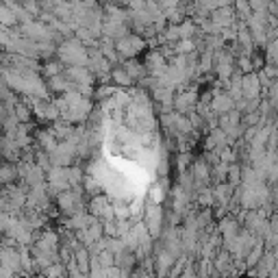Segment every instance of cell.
Listing matches in <instances>:
<instances>
[{"instance_id":"277c9868","label":"cell","mask_w":278,"mask_h":278,"mask_svg":"<svg viewBox=\"0 0 278 278\" xmlns=\"http://www.w3.org/2000/svg\"><path fill=\"white\" fill-rule=\"evenodd\" d=\"M115 48L122 55V59H133L141 48H144V39H141L139 35H126V37L115 41Z\"/></svg>"},{"instance_id":"8fae6325","label":"cell","mask_w":278,"mask_h":278,"mask_svg":"<svg viewBox=\"0 0 278 278\" xmlns=\"http://www.w3.org/2000/svg\"><path fill=\"white\" fill-rule=\"evenodd\" d=\"M74 261L79 263L81 272L90 270V254H87V248H76L74 250Z\"/></svg>"},{"instance_id":"ffe728a7","label":"cell","mask_w":278,"mask_h":278,"mask_svg":"<svg viewBox=\"0 0 278 278\" xmlns=\"http://www.w3.org/2000/svg\"><path fill=\"white\" fill-rule=\"evenodd\" d=\"M46 274H48V276H57V274H63V268H61V265H55V268H48V270H46Z\"/></svg>"},{"instance_id":"8992f818","label":"cell","mask_w":278,"mask_h":278,"mask_svg":"<svg viewBox=\"0 0 278 278\" xmlns=\"http://www.w3.org/2000/svg\"><path fill=\"white\" fill-rule=\"evenodd\" d=\"M235 11L233 9H226V7H220L213 11V24H215V28H230L235 22Z\"/></svg>"},{"instance_id":"d6986e66","label":"cell","mask_w":278,"mask_h":278,"mask_svg":"<svg viewBox=\"0 0 278 278\" xmlns=\"http://www.w3.org/2000/svg\"><path fill=\"white\" fill-rule=\"evenodd\" d=\"M11 172H13V168H11V165H4V170H2V181L4 183H9L11 179H13V174Z\"/></svg>"},{"instance_id":"7c38bea8","label":"cell","mask_w":278,"mask_h":278,"mask_svg":"<svg viewBox=\"0 0 278 278\" xmlns=\"http://www.w3.org/2000/svg\"><path fill=\"white\" fill-rule=\"evenodd\" d=\"M217 72H220L222 79H228L233 74V61L230 59H224V55H220V63H217Z\"/></svg>"},{"instance_id":"3957f363","label":"cell","mask_w":278,"mask_h":278,"mask_svg":"<svg viewBox=\"0 0 278 278\" xmlns=\"http://www.w3.org/2000/svg\"><path fill=\"white\" fill-rule=\"evenodd\" d=\"M59 209L68 215H74V213L83 211V198L79 193V189H66V191H59Z\"/></svg>"},{"instance_id":"30bf717a","label":"cell","mask_w":278,"mask_h":278,"mask_svg":"<svg viewBox=\"0 0 278 278\" xmlns=\"http://www.w3.org/2000/svg\"><path fill=\"white\" fill-rule=\"evenodd\" d=\"M111 79H113L117 85H133V76H131V72H128L126 68H117V70H111Z\"/></svg>"},{"instance_id":"5b68a950","label":"cell","mask_w":278,"mask_h":278,"mask_svg":"<svg viewBox=\"0 0 278 278\" xmlns=\"http://www.w3.org/2000/svg\"><path fill=\"white\" fill-rule=\"evenodd\" d=\"M90 213L96 217H106V220H115V206L109 202V198L104 196H93L90 202Z\"/></svg>"},{"instance_id":"ac0fdd59","label":"cell","mask_w":278,"mask_h":278,"mask_svg":"<svg viewBox=\"0 0 278 278\" xmlns=\"http://www.w3.org/2000/svg\"><path fill=\"white\" fill-rule=\"evenodd\" d=\"M150 198H152V202H159V200L163 198L161 189H159V187H152V189H150Z\"/></svg>"},{"instance_id":"e0dca14e","label":"cell","mask_w":278,"mask_h":278,"mask_svg":"<svg viewBox=\"0 0 278 278\" xmlns=\"http://www.w3.org/2000/svg\"><path fill=\"white\" fill-rule=\"evenodd\" d=\"M111 93H115V87L106 85V87H102V90H98V98H106V96H111Z\"/></svg>"},{"instance_id":"7a4b0ae2","label":"cell","mask_w":278,"mask_h":278,"mask_svg":"<svg viewBox=\"0 0 278 278\" xmlns=\"http://www.w3.org/2000/svg\"><path fill=\"white\" fill-rule=\"evenodd\" d=\"M22 35H24L26 39L35 41V44H48L55 37V31H50V28H46L41 22H35V20H26L24 24H22Z\"/></svg>"},{"instance_id":"5bb4252c","label":"cell","mask_w":278,"mask_h":278,"mask_svg":"<svg viewBox=\"0 0 278 278\" xmlns=\"http://www.w3.org/2000/svg\"><path fill=\"white\" fill-rule=\"evenodd\" d=\"M215 198L220 200L222 204L226 202V200L230 198V185H220V187H217V191H215Z\"/></svg>"},{"instance_id":"2e32d148","label":"cell","mask_w":278,"mask_h":278,"mask_svg":"<svg viewBox=\"0 0 278 278\" xmlns=\"http://www.w3.org/2000/svg\"><path fill=\"white\" fill-rule=\"evenodd\" d=\"M211 202H213V193L209 189H204V191L200 193V204H211Z\"/></svg>"},{"instance_id":"6da1fadb","label":"cell","mask_w":278,"mask_h":278,"mask_svg":"<svg viewBox=\"0 0 278 278\" xmlns=\"http://www.w3.org/2000/svg\"><path fill=\"white\" fill-rule=\"evenodd\" d=\"M59 59L68 66H90V50L85 48L81 39H70L63 41L61 46L57 48Z\"/></svg>"},{"instance_id":"9a60e30c","label":"cell","mask_w":278,"mask_h":278,"mask_svg":"<svg viewBox=\"0 0 278 278\" xmlns=\"http://www.w3.org/2000/svg\"><path fill=\"white\" fill-rule=\"evenodd\" d=\"M193 172H196V176L200 181H206L209 179V170H206V165L202 163V161H198L196 165H193Z\"/></svg>"},{"instance_id":"9c48e42d","label":"cell","mask_w":278,"mask_h":278,"mask_svg":"<svg viewBox=\"0 0 278 278\" xmlns=\"http://www.w3.org/2000/svg\"><path fill=\"white\" fill-rule=\"evenodd\" d=\"M196 93L191 92H185V93H179L174 100V109L179 111V113H187V111H191L193 106H196Z\"/></svg>"},{"instance_id":"4fadbf2b","label":"cell","mask_w":278,"mask_h":278,"mask_svg":"<svg viewBox=\"0 0 278 278\" xmlns=\"http://www.w3.org/2000/svg\"><path fill=\"white\" fill-rule=\"evenodd\" d=\"M22 7L26 9V13L31 17L39 13V2H35V0H22Z\"/></svg>"},{"instance_id":"ba28073f","label":"cell","mask_w":278,"mask_h":278,"mask_svg":"<svg viewBox=\"0 0 278 278\" xmlns=\"http://www.w3.org/2000/svg\"><path fill=\"white\" fill-rule=\"evenodd\" d=\"M233 104H235V98L230 96V93H220V96H215V98H213L211 109L215 111V113L224 115V113H230V111L235 109Z\"/></svg>"},{"instance_id":"52a82bcc","label":"cell","mask_w":278,"mask_h":278,"mask_svg":"<svg viewBox=\"0 0 278 278\" xmlns=\"http://www.w3.org/2000/svg\"><path fill=\"white\" fill-rule=\"evenodd\" d=\"M146 226L150 230V235H159V230H161V209L159 206H148L146 209Z\"/></svg>"}]
</instances>
